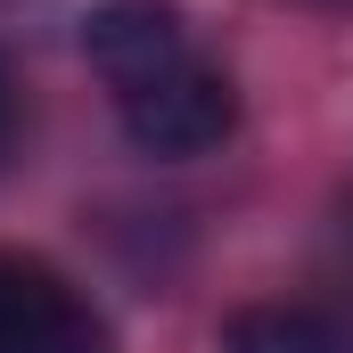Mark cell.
I'll list each match as a JSON object with an SVG mask.
<instances>
[{"mask_svg":"<svg viewBox=\"0 0 353 353\" xmlns=\"http://www.w3.org/2000/svg\"><path fill=\"white\" fill-rule=\"evenodd\" d=\"M8 140H17V83H8V66H0V157H8Z\"/></svg>","mask_w":353,"mask_h":353,"instance_id":"obj_5","label":"cell"},{"mask_svg":"<svg viewBox=\"0 0 353 353\" xmlns=\"http://www.w3.org/2000/svg\"><path fill=\"white\" fill-rule=\"evenodd\" d=\"M0 353H107V321L66 271L0 255Z\"/></svg>","mask_w":353,"mask_h":353,"instance_id":"obj_2","label":"cell"},{"mask_svg":"<svg viewBox=\"0 0 353 353\" xmlns=\"http://www.w3.org/2000/svg\"><path fill=\"white\" fill-rule=\"evenodd\" d=\"M83 50L107 90H132L148 74H165V66H181L197 41H189L181 8H165V0H99L83 17Z\"/></svg>","mask_w":353,"mask_h":353,"instance_id":"obj_3","label":"cell"},{"mask_svg":"<svg viewBox=\"0 0 353 353\" xmlns=\"http://www.w3.org/2000/svg\"><path fill=\"white\" fill-rule=\"evenodd\" d=\"M115 115H123V140L140 148V157H165V165H189V157H205V148H222L230 140V123H239V90L222 66H205L197 50L165 66V74H148V83L115 90Z\"/></svg>","mask_w":353,"mask_h":353,"instance_id":"obj_1","label":"cell"},{"mask_svg":"<svg viewBox=\"0 0 353 353\" xmlns=\"http://www.w3.org/2000/svg\"><path fill=\"white\" fill-rule=\"evenodd\" d=\"M230 353H353V345L312 312H247L230 329Z\"/></svg>","mask_w":353,"mask_h":353,"instance_id":"obj_4","label":"cell"}]
</instances>
